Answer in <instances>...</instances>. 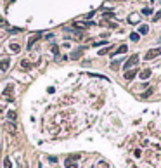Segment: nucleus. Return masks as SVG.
I'll return each instance as SVG.
<instances>
[{
	"mask_svg": "<svg viewBox=\"0 0 161 168\" xmlns=\"http://www.w3.org/2000/svg\"><path fill=\"white\" fill-rule=\"evenodd\" d=\"M137 62H139V56H137V54H133V56H132V57H130V59H128V61L125 62V66H123V68H125L126 71H128V69L135 68V66H137Z\"/></svg>",
	"mask_w": 161,
	"mask_h": 168,
	"instance_id": "obj_1",
	"label": "nucleus"
},
{
	"mask_svg": "<svg viewBox=\"0 0 161 168\" xmlns=\"http://www.w3.org/2000/svg\"><path fill=\"white\" fill-rule=\"evenodd\" d=\"M161 54V50L160 49H151V50H147L145 52V56H144V59L145 61H151V59H156V57Z\"/></svg>",
	"mask_w": 161,
	"mask_h": 168,
	"instance_id": "obj_2",
	"label": "nucleus"
},
{
	"mask_svg": "<svg viewBox=\"0 0 161 168\" xmlns=\"http://www.w3.org/2000/svg\"><path fill=\"white\" fill-rule=\"evenodd\" d=\"M4 127H5V130L9 132L11 135H16V132H18V127H16V123H14V121H11V120H9V121L4 125Z\"/></svg>",
	"mask_w": 161,
	"mask_h": 168,
	"instance_id": "obj_3",
	"label": "nucleus"
},
{
	"mask_svg": "<svg viewBox=\"0 0 161 168\" xmlns=\"http://www.w3.org/2000/svg\"><path fill=\"white\" fill-rule=\"evenodd\" d=\"M9 66H11V61H9V59L0 61V73H5V71L9 69Z\"/></svg>",
	"mask_w": 161,
	"mask_h": 168,
	"instance_id": "obj_4",
	"label": "nucleus"
},
{
	"mask_svg": "<svg viewBox=\"0 0 161 168\" xmlns=\"http://www.w3.org/2000/svg\"><path fill=\"white\" fill-rule=\"evenodd\" d=\"M64 167H66V168H78V163H76V159L68 158V159L64 161Z\"/></svg>",
	"mask_w": 161,
	"mask_h": 168,
	"instance_id": "obj_5",
	"label": "nucleus"
},
{
	"mask_svg": "<svg viewBox=\"0 0 161 168\" xmlns=\"http://www.w3.org/2000/svg\"><path fill=\"white\" fill-rule=\"evenodd\" d=\"M40 37H42V33H36L35 37H31V38H30V40H28V49H31V47L35 45V42H36V40H38Z\"/></svg>",
	"mask_w": 161,
	"mask_h": 168,
	"instance_id": "obj_6",
	"label": "nucleus"
},
{
	"mask_svg": "<svg viewBox=\"0 0 161 168\" xmlns=\"http://www.w3.org/2000/svg\"><path fill=\"white\" fill-rule=\"evenodd\" d=\"M135 75H137V69H128V71H125V78H126V80H133Z\"/></svg>",
	"mask_w": 161,
	"mask_h": 168,
	"instance_id": "obj_7",
	"label": "nucleus"
},
{
	"mask_svg": "<svg viewBox=\"0 0 161 168\" xmlns=\"http://www.w3.org/2000/svg\"><path fill=\"white\" fill-rule=\"evenodd\" d=\"M126 50H128V47H126V45H121V47H120V49H118V50H116L113 56H120V54H125Z\"/></svg>",
	"mask_w": 161,
	"mask_h": 168,
	"instance_id": "obj_8",
	"label": "nucleus"
},
{
	"mask_svg": "<svg viewBox=\"0 0 161 168\" xmlns=\"http://www.w3.org/2000/svg\"><path fill=\"white\" fill-rule=\"evenodd\" d=\"M7 118H9V120H11V121H14V120H16V118H18V113L14 111V109H11V111L7 113Z\"/></svg>",
	"mask_w": 161,
	"mask_h": 168,
	"instance_id": "obj_9",
	"label": "nucleus"
},
{
	"mask_svg": "<svg viewBox=\"0 0 161 168\" xmlns=\"http://www.w3.org/2000/svg\"><path fill=\"white\" fill-rule=\"evenodd\" d=\"M149 76H151V69H142V71H140V78H142V80H147Z\"/></svg>",
	"mask_w": 161,
	"mask_h": 168,
	"instance_id": "obj_10",
	"label": "nucleus"
},
{
	"mask_svg": "<svg viewBox=\"0 0 161 168\" xmlns=\"http://www.w3.org/2000/svg\"><path fill=\"white\" fill-rule=\"evenodd\" d=\"M147 31H149V26H145V24L139 28V35H147Z\"/></svg>",
	"mask_w": 161,
	"mask_h": 168,
	"instance_id": "obj_11",
	"label": "nucleus"
},
{
	"mask_svg": "<svg viewBox=\"0 0 161 168\" xmlns=\"http://www.w3.org/2000/svg\"><path fill=\"white\" fill-rule=\"evenodd\" d=\"M82 52H83V49H78V50H74L71 54V59H78V57L82 56Z\"/></svg>",
	"mask_w": 161,
	"mask_h": 168,
	"instance_id": "obj_12",
	"label": "nucleus"
},
{
	"mask_svg": "<svg viewBox=\"0 0 161 168\" xmlns=\"http://www.w3.org/2000/svg\"><path fill=\"white\" fill-rule=\"evenodd\" d=\"M12 89H14V87H12V85H9V87H7V89L4 90V94H2V95H5V97H9V95H11V92H12Z\"/></svg>",
	"mask_w": 161,
	"mask_h": 168,
	"instance_id": "obj_13",
	"label": "nucleus"
},
{
	"mask_svg": "<svg viewBox=\"0 0 161 168\" xmlns=\"http://www.w3.org/2000/svg\"><path fill=\"white\" fill-rule=\"evenodd\" d=\"M11 50H12V52H19V50H21V47H19L18 43H11Z\"/></svg>",
	"mask_w": 161,
	"mask_h": 168,
	"instance_id": "obj_14",
	"label": "nucleus"
},
{
	"mask_svg": "<svg viewBox=\"0 0 161 168\" xmlns=\"http://www.w3.org/2000/svg\"><path fill=\"white\" fill-rule=\"evenodd\" d=\"M4 168H12V163H11V159H9V158H5V159H4Z\"/></svg>",
	"mask_w": 161,
	"mask_h": 168,
	"instance_id": "obj_15",
	"label": "nucleus"
},
{
	"mask_svg": "<svg viewBox=\"0 0 161 168\" xmlns=\"http://www.w3.org/2000/svg\"><path fill=\"white\" fill-rule=\"evenodd\" d=\"M139 38H140L139 33H132V35H130V40H132V42H139Z\"/></svg>",
	"mask_w": 161,
	"mask_h": 168,
	"instance_id": "obj_16",
	"label": "nucleus"
},
{
	"mask_svg": "<svg viewBox=\"0 0 161 168\" xmlns=\"http://www.w3.org/2000/svg\"><path fill=\"white\" fill-rule=\"evenodd\" d=\"M21 66H23L24 69H30V68H31V62H28V61H23V62H21Z\"/></svg>",
	"mask_w": 161,
	"mask_h": 168,
	"instance_id": "obj_17",
	"label": "nucleus"
},
{
	"mask_svg": "<svg viewBox=\"0 0 161 168\" xmlns=\"http://www.w3.org/2000/svg\"><path fill=\"white\" fill-rule=\"evenodd\" d=\"M137 21H139V16H135V14L128 18V23H137Z\"/></svg>",
	"mask_w": 161,
	"mask_h": 168,
	"instance_id": "obj_18",
	"label": "nucleus"
},
{
	"mask_svg": "<svg viewBox=\"0 0 161 168\" xmlns=\"http://www.w3.org/2000/svg\"><path fill=\"white\" fill-rule=\"evenodd\" d=\"M151 12H152V9H149V7H145V9L142 11V14H144V16H149Z\"/></svg>",
	"mask_w": 161,
	"mask_h": 168,
	"instance_id": "obj_19",
	"label": "nucleus"
},
{
	"mask_svg": "<svg viewBox=\"0 0 161 168\" xmlns=\"http://www.w3.org/2000/svg\"><path fill=\"white\" fill-rule=\"evenodd\" d=\"M109 50H111V47H106V49H102L99 54H101V56H104V54H106V52H109Z\"/></svg>",
	"mask_w": 161,
	"mask_h": 168,
	"instance_id": "obj_20",
	"label": "nucleus"
},
{
	"mask_svg": "<svg viewBox=\"0 0 161 168\" xmlns=\"http://www.w3.org/2000/svg\"><path fill=\"white\" fill-rule=\"evenodd\" d=\"M0 26H4V28L7 26V21H5V19H4V18H0Z\"/></svg>",
	"mask_w": 161,
	"mask_h": 168,
	"instance_id": "obj_21",
	"label": "nucleus"
},
{
	"mask_svg": "<svg viewBox=\"0 0 161 168\" xmlns=\"http://www.w3.org/2000/svg\"><path fill=\"white\" fill-rule=\"evenodd\" d=\"M151 94H152V89H149L145 94H142V97H147V95H151Z\"/></svg>",
	"mask_w": 161,
	"mask_h": 168,
	"instance_id": "obj_22",
	"label": "nucleus"
},
{
	"mask_svg": "<svg viewBox=\"0 0 161 168\" xmlns=\"http://www.w3.org/2000/svg\"><path fill=\"white\" fill-rule=\"evenodd\" d=\"M161 18V11H160V12H158V14H156V16H154V19H156V21H158V19H160Z\"/></svg>",
	"mask_w": 161,
	"mask_h": 168,
	"instance_id": "obj_23",
	"label": "nucleus"
},
{
	"mask_svg": "<svg viewBox=\"0 0 161 168\" xmlns=\"http://www.w3.org/2000/svg\"><path fill=\"white\" fill-rule=\"evenodd\" d=\"M160 43H161V38H160Z\"/></svg>",
	"mask_w": 161,
	"mask_h": 168,
	"instance_id": "obj_24",
	"label": "nucleus"
}]
</instances>
